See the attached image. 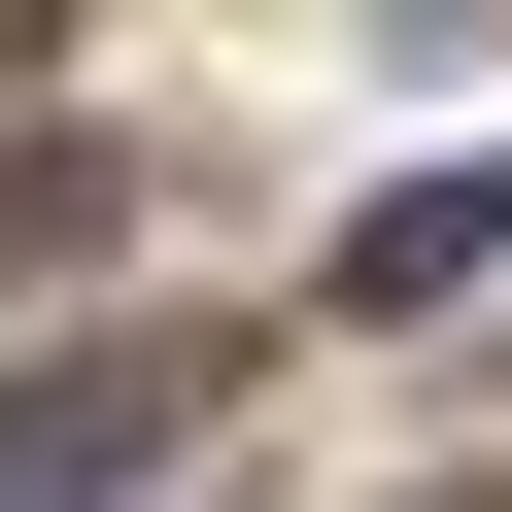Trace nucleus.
Returning a JSON list of instances; mask_svg holds the SVG:
<instances>
[{"label":"nucleus","instance_id":"obj_1","mask_svg":"<svg viewBox=\"0 0 512 512\" xmlns=\"http://www.w3.org/2000/svg\"><path fill=\"white\" fill-rule=\"evenodd\" d=\"M171 410H205L171 342H69V376H0V512H137V478H171Z\"/></svg>","mask_w":512,"mask_h":512},{"label":"nucleus","instance_id":"obj_2","mask_svg":"<svg viewBox=\"0 0 512 512\" xmlns=\"http://www.w3.org/2000/svg\"><path fill=\"white\" fill-rule=\"evenodd\" d=\"M478 274H512V137H444V171L342 205V308H478Z\"/></svg>","mask_w":512,"mask_h":512},{"label":"nucleus","instance_id":"obj_3","mask_svg":"<svg viewBox=\"0 0 512 512\" xmlns=\"http://www.w3.org/2000/svg\"><path fill=\"white\" fill-rule=\"evenodd\" d=\"M137 239V137H0V274H103Z\"/></svg>","mask_w":512,"mask_h":512}]
</instances>
